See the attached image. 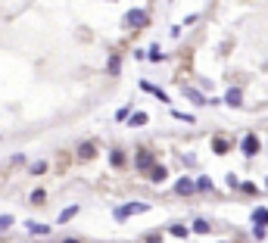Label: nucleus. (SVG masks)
<instances>
[{
    "instance_id": "15",
    "label": "nucleus",
    "mask_w": 268,
    "mask_h": 243,
    "mask_svg": "<svg viewBox=\"0 0 268 243\" xmlns=\"http://www.w3.org/2000/svg\"><path fill=\"white\" fill-rule=\"evenodd\" d=\"M147 59H153V63H159V59H162V50H159V44H153V47H150V56H147Z\"/></svg>"
},
{
    "instance_id": "6",
    "label": "nucleus",
    "mask_w": 268,
    "mask_h": 243,
    "mask_svg": "<svg viewBox=\"0 0 268 243\" xmlns=\"http://www.w3.org/2000/svg\"><path fill=\"white\" fill-rule=\"evenodd\" d=\"M175 190H178L181 196H187V193H194V181H190V178H181V181L175 184Z\"/></svg>"
},
{
    "instance_id": "10",
    "label": "nucleus",
    "mask_w": 268,
    "mask_h": 243,
    "mask_svg": "<svg viewBox=\"0 0 268 243\" xmlns=\"http://www.w3.org/2000/svg\"><path fill=\"white\" fill-rule=\"evenodd\" d=\"M253 221L265 228V225H268V209H256V212H253Z\"/></svg>"
},
{
    "instance_id": "13",
    "label": "nucleus",
    "mask_w": 268,
    "mask_h": 243,
    "mask_svg": "<svg viewBox=\"0 0 268 243\" xmlns=\"http://www.w3.org/2000/svg\"><path fill=\"white\" fill-rule=\"evenodd\" d=\"M78 156L81 159H94V144H81L78 147Z\"/></svg>"
},
{
    "instance_id": "4",
    "label": "nucleus",
    "mask_w": 268,
    "mask_h": 243,
    "mask_svg": "<svg viewBox=\"0 0 268 243\" xmlns=\"http://www.w3.org/2000/svg\"><path fill=\"white\" fill-rule=\"evenodd\" d=\"M240 147H243V153H246V156H253V153L259 150V137H256V134H246Z\"/></svg>"
},
{
    "instance_id": "16",
    "label": "nucleus",
    "mask_w": 268,
    "mask_h": 243,
    "mask_svg": "<svg viewBox=\"0 0 268 243\" xmlns=\"http://www.w3.org/2000/svg\"><path fill=\"white\" fill-rule=\"evenodd\" d=\"M131 125H147V112H134L131 115Z\"/></svg>"
},
{
    "instance_id": "23",
    "label": "nucleus",
    "mask_w": 268,
    "mask_h": 243,
    "mask_svg": "<svg viewBox=\"0 0 268 243\" xmlns=\"http://www.w3.org/2000/svg\"><path fill=\"white\" fill-rule=\"evenodd\" d=\"M265 69H268V63H265Z\"/></svg>"
},
{
    "instance_id": "1",
    "label": "nucleus",
    "mask_w": 268,
    "mask_h": 243,
    "mask_svg": "<svg viewBox=\"0 0 268 243\" xmlns=\"http://www.w3.org/2000/svg\"><path fill=\"white\" fill-rule=\"evenodd\" d=\"M134 212H150V202H128V206L116 209V218H119V221H125V218H128V215H134Z\"/></svg>"
},
{
    "instance_id": "20",
    "label": "nucleus",
    "mask_w": 268,
    "mask_h": 243,
    "mask_svg": "<svg viewBox=\"0 0 268 243\" xmlns=\"http://www.w3.org/2000/svg\"><path fill=\"white\" fill-rule=\"evenodd\" d=\"M172 234H175V237H187V228H184V225H172Z\"/></svg>"
},
{
    "instance_id": "5",
    "label": "nucleus",
    "mask_w": 268,
    "mask_h": 243,
    "mask_svg": "<svg viewBox=\"0 0 268 243\" xmlns=\"http://www.w3.org/2000/svg\"><path fill=\"white\" fill-rule=\"evenodd\" d=\"M137 169H143V172H147V169H153V156H150L147 150H140V153H137Z\"/></svg>"
},
{
    "instance_id": "17",
    "label": "nucleus",
    "mask_w": 268,
    "mask_h": 243,
    "mask_svg": "<svg viewBox=\"0 0 268 243\" xmlns=\"http://www.w3.org/2000/svg\"><path fill=\"white\" fill-rule=\"evenodd\" d=\"M109 156H112V166H122V162H125V156H122V150H112Z\"/></svg>"
},
{
    "instance_id": "21",
    "label": "nucleus",
    "mask_w": 268,
    "mask_h": 243,
    "mask_svg": "<svg viewBox=\"0 0 268 243\" xmlns=\"http://www.w3.org/2000/svg\"><path fill=\"white\" fill-rule=\"evenodd\" d=\"M265 234H268V231H265L262 225H256V228H253V237H256V240H265Z\"/></svg>"
},
{
    "instance_id": "22",
    "label": "nucleus",
    "mask_w": 268,
    "mask_h": 243,
    "mask_svg": "<svg viewBox=\"0 0 268 243\" xmlns=\"http://www.w3.org/2000/svg\"><path fill=\"white\" fill-rule=\"evenodd\" d=\"M63 243H81V240H63Z\"/></svg>"
},
{
    "instance_id": "19",
    "label": "nucleus",
    "mask_w": 268,
    "mask_h": 243,
    "mask_svg": "<svg viewBox=\"0 0 268 243\" xmlns=\"http://www.w3.org/2000/svg\"><path fill=\"white\" fill-rule=\"evenodd\" d=\"M44 169H47V162H34V166H31V175H44Z\"/></svg>"
},
{
    "instance_id": "12",
    "label": "nucleus",
    "mask_w": 268,
    "mask_h": 243,
    "mask_svg": "<svg viewBox=\"0 0 268 243\" xmlns=\"http://www.w3.org/2000/svg\"><path fill=\"white\" fill-rule=\"evenodd\" d=\"M106 69H109L112 75H119V69H122V59H119V56H109V63H106Z\"/></svg>"
},
{
    "instance_id": "11",
    "label": "nucleus",
    "mask_w": 268,
    "mask_h": 243,
    "mask_svg": "<svg viewBox=\"0 0 268 243\" xmlns=\"http://www.w3.org/2000/svg\"><path fill=\"white\" fill-rule=\"evenodd\" d=\"M150 178L156 181V184H159V181H166V169H162V166H153V169H150Z\"/></svg>"
},
{
    "instance_id": "2",
    "label": "nucleus",
    "mask_w": 268,
    "mask_h": 243,
    "mask_svg": "<svg viewBox=\"0 0 268 243\" xmlns=\"http://www.w3.org/2000/svg\"><path fill=\"white\" fill-rule=\"evenodd\" d=\"M125 22H128V25H134V28H143V25H147V13H143V10H131Z\"/></svg>"
},
{
    "instance_id": "9",
    "label": "nucleus",
    "mask_w": 268,
    "mask_h": 243,
    "mask_svg": "<svg viewBox=\"0 0 268 243\" xmlns=\"http://www.w3.org/2000/svg\"><path fill=\"white\" fill-rule=\"evenodd\" d=\"M25 228H28L31 234H50V228H47V225H41V221H28Z\"/></svg>"
},
{
    "instance_id": "3",
    "label": "nucleus",
    "mask_w": 268,
    "mask_h": 243,
    "mask_svg": "<svg viewBox=\"0 0 268 243\" xmlns=\"http://www.w3.org/2000/svg\"><path fill=\"white\" fill-rule=\"evenodd\" d=\"M224 103H228V106H240V103H243V91H240V88H231V91L224 94Z\"/></svg>"
},
{
    "instance_id": "18",
    "label": "nucleus",
    "mask_w": 268,
    "mask_h": 243,
    "mask_svg": "<svg viewBox=\"0 0 268 243\" xmlns=\"http://www.w3.org/2000/svg\"><path fill=\"white\" fill-rule=\"evenodd\" d=\"M7 228H13V215H0V231H7Z\"/></svg>"
},
{
    "instance_id": "8",
    "label": "nucleus",
    "mask_w": 268,
    "mask_h": 243,
    "mask_svg": "<svg viewBox=\"0 0 268 243\" xmlns=\"http://www.w3.org/2000/svg\"><path fill=\"white\" fill-rule=\"evenodd\" d=\"M184 97H190V100H194V103H200V106L206 103V97H203L200 91H194V88H184Z\"/></svg>"
},
{
    "instance_id": "7",
    "label": "nucleus",
    "mask_w": 268,
    "mask_h": 243,
    "mask_svg": "<svg viewBox=\"0 0 268 243\" xmlns=\"http://www.w3.org/2000/svg\"><path fill=\"white\" fill-rule=\"evenodd\" d=\"M78 209H81V206H69V209H63V212H59V225H66V221H72L75 215H78Z\"/></svg>"
},
{
    "instance_id": "14",
    "label": "nucleus",
    "mask_w": 268,
    "mask_h": 243,
    "mask_svg": "<svg viewBox=\"0 0 268 243\" xmlns=\"http://www.w3.org/2000/svg\"><path fill=\"white\" fill-rule=\"evenodd\" d=\"M194 231H197V234H209L212 228H209V221H206V218H197V221H194Z\"/></svg>"
}]
</instances>
